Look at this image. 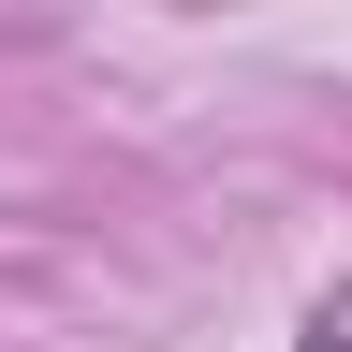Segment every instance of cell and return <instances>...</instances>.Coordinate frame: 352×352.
<instances>
[{
  "instance_id": "obj_1",
  "label": "cell",
  "mask_w": 352,
  "mask_h": 352,
  "mask_svg": "<svg viewBox=\"0 0 352 352\" xmlns=\"http://www.w3.org/2000/svg\"><path fill=\"white\" fill-rule=\"evenodd\" d=\"M294 352H352V279H338V294H323V308L294 323Z\"/></svg>"
}]
</instances>
